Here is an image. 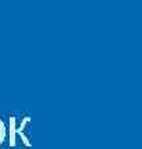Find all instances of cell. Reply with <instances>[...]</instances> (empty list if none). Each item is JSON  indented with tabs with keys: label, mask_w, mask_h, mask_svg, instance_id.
Segmentation results:
<instances>
[{
	"label": "cell",
	"mask_w": 142,
	"mask_h": 149,
	"mask_svg": "<svg viewBox=\"0 0 142 149\" xmlns=\"http://www.w3.org/2000/svg\"><path fill=\"white\" fill-rule=\"evenodd\" d=\"M29 119H31V117H25V119H24V122L21 123V126L18 127V130H14V133H18L22 137V141H24V144L26 145V146H31V142H29V138L24 134V130H25V126L29 123Z\"/></svg>",
	"instance_id": "6da1fadb"
},
{
	"label": "cell",
	"mask_w": 142,
	"mask_h": 149,
	"mask_svg": "<svg viewBox=\"0 0 142 149\" xmlns=\"http://www.w3.org/2000/svg\"><path fill=\"white\" fill-rule=\"evenodd\" d=\"M6 138V127H4V123L0 120V144L4 141Z\"/></svg>",
	"instance_id": "7a4b0ae2"
},
{
	"label": "cell",
	"mask_w": 142,
	"mask_h": 149,
	"mask_svg": "<svg viewBox=\"0 0 142 149\" xmlns=\"http://www.w3.org/2000/svg\"><path fill=\"white\" fill-rule=\"evenodd\" d=\"M11 145H14L15 144V141H14V124H15V119L14 117H11Z\"/></svg>",
	"instance_id": "3957f363"
}]
</instances>
